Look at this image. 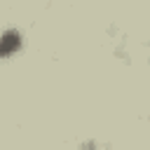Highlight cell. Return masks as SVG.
Segmentation results:
<instances>
[{"label": "cell", "mask_w": 150, "mask_h": 150, "mask_svg": "<svg viewBox=\"0 0 150 150\" xmlns=\"http://www.w3.org/2000/svg\"><path fill=\"white\" fill-rule=\"evenodd\" d=\"M21 45V35L19 30H5L2 38H0V56H7L12 52H16Z\"/></svg>", "instance_id": "1"}]
</instances>
